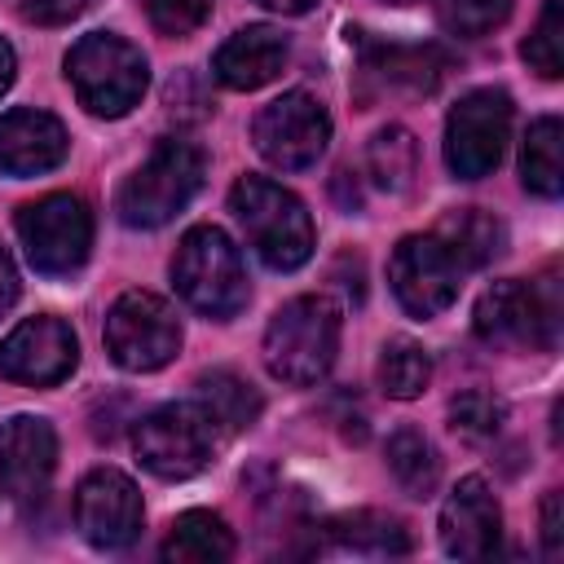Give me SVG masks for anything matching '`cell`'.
<instances>
[{"label":"cell","mask_w":564,"mask_h":564,"mask_svg":"<svg viewBox=\"0 0 564 564\" xmlns=\"http://www.w3.org/2000/svg\"><path fill=\"white\" fill-rule=\"evenodd\" d=\"M181 348V322L172 304L154 291H123L106 313V352L115 366L145 375L176 357Z\"/></svg>","instance_id":"9"},{"label":"cell","mask_w":564,"mask_h":564,"mask_svg":"<svg viewBox=\"0 0 564 564\" xmlns=\"http://www.w3.org/2000/svg\"><path fill=\"white\" fill-rule=\"evenodd\" d=\"M251 141H256V150H260L273 167H282V172H304V167H313V163L322 159V150H326V141H330V115H326V106H322L317 97H308V93L295 88V93L273 97V101L256 115Z\"/></svg>","instance_id":"11"},{"label":"cell","mask_w":564,"mask_h":564,"mask_svg":"<svg viewBox=\"0 0 564 564\" xmlns=\"http://www.w3.org/2000/svg\"><path fill=\"white\" fill-rule=\"evenodd\" d=\"M70 150V137L48 110H9L0 115V176H40L57 167Z\"/></svg>","instance_id":"17"},{"label":"cell","mask_w":564,"mask_h":564,"mask_svg":"<svg viewBox=\"0 0 564 564\" xmlns=\"http://www.w3.org/2000/svg\"><path fill=\"white\" fill-rule=\"evenodd\" d=\"M132 445L141 467L159 480H189L216 454V423L198 401H172L137 423Z\"/></svg>","instance_id":"7"},{"label":"cell","mask_w":564,"mask_h":564,"mask_svg":"<svg viewBox=\"0 0 564 564\" xmlns=\"http://www.w3.org/2000/svg\"><path fill=\"white\" fill-rule=\"evenodd\" d=\"M172 282L189 308H198L203 317H216V322L234 317L251 295L242 256H238L234 238L216 225H194L181 238V247L172 256Z\"/></svg>","instance_id":"5"},{"label":"cell","mask_w":564,"mask_h":564,"mask_svg":"<svg viewBox=\"0 0 564 564\" xmlns=\"http://www.w3.org/2000/svg\"><path fill=\"white\" fill-rule=\"evenodd\" d=\"M203 176H207V154L194 141L167 137L123 181V189L115 198V212L132 229H159L203 189Z\"/></svg>","instance_id":"4"},{"label":"cell","mask_w":564,"mask_h":564,"mask_svg":"<svg viewBox=\"0 0 564 564\" xmlns=\"http://www.w3.org/2000/svg\"><path fill=\"white\" fill-rule=\"evenodd\" d=\"M436 238L449 247V256L458 260V269H480V264H489V260L502 251V242H507L502 225H498L489 212H480V207L454 212V216L436 229Z\"/></svg>","instance_id":"23"},{"label":"cell","mask_w":564,"mask_h":564,"mask_svg":"<svg viewBox=\"0 0 564 564\" xmlns=\"http://www.w3.org/2000/svg\"><path fill=\"white\" fill-rule=\"evenodd\" d=\"M339 352V304L330 295H295L264 326V366L273 379L322 383Z\"/></svg>","instance_id":"1"},{"label":"cell","mask_w":564,"mask_h":564,"mask_svg":"<svg viewBox=\"0 0 564 564\" xmlns=\"http://www.w3.org/2000/svg\"><path fill=\"white\" fill-rule=\"evenodd\" d=\"M286 53H291V48H286V35H282L278 26L251 22V26L234 31V35L216 48L212 70H216V79H220L225 88H234V93H256V88H264V84L278 79V70L286 66Z\"/></svg>","instance_id":"18"},{"label":"cell","mask_w":564,"mask_h":564,"mask_svg":"<svg viewBox=\"0 0 564 564\" xmlns=\"http://www.w3.org/2000/svg\"><path fill=\"white\" fill-rule=\"evenodd\" d=\"M88 9V0H22V18L40 22V26H62L70 18H79Z\"/></svg>","instance_id":"32"},{"label":"cell","mask_w":564,"mask_h":564,"mask_svg":"<svg viewBox=\"0 0 564 564\" xmlns=\"http://www.w3.org/2000/svg\"><path fill=\"white\" fill-rule=\"evenodd\" d=\"M502 419H507V405H502L494 392L471 388V392H458V397L449 401V427H454L458 436H471V441L494 436V432L502 427Z\"/></svg>","instance_id":"30"},{"label":"cell","mask_w":564,"mask_h":564,"mask_svg":"<svg viewBox=\"0 0 564 564\" xmlns=\"http://www.w3.org/2000/svg\"><path fill=\"white\" fill-rule=\"evenodd\" d=\"M388 471L410 498H427L436 489V480H441V458H436V449L427 445L423 432L397 427L388 436Z\"/></svg>","instance_id":"25"},{"label":"cell","mask_w":564,"mask_h":564,"mask_svg":"<svg viewBox=\"0 0 564 564\" xmlns=\"http://www.w3.org/2000/svg\"><path fill=\"white\" fill-rule=\"evenodd\" d=\"M330 533L339 546L366 551V555H405L410 551L405 524L397 516H383V511H348V516L330 520Z\"/></svg>","instance_id":"26"},{"label":"cell","mask_w":564,"mask_h":564,"mask_svg":"<svg viewBox=\"0 0 564 564\" xmlns=\"http://www.w3.org/2000/svg\"><path fill=\"white\" fill-rule=\"evenodd\" d=\"M458 260L436 234H405L388 260V282L392 295L401 300L405 313L414 317H436L454 304L458 295Z\"/></svg>","instance_id":"12"},{"label":"cell","mask_w":564,"mask_h":564,"mask_svg":"<svg viewBox=\"0 0 564 564\" xmlns=\"http://www.w3.org/2000/svg\"><path fill=\"white\" fill-rule=\"evenodd\" d=\"M13 70H18V57H13V48H9V40H0V93L13 84Z\"/></svg>","instance_id":"35"},{"label":"cell","mask_w":564,"mask_h":564,"mask_svg":"<svg viewBox=\"0 0 564 564\" xmlns=\"http://www.w3.org/2000/svg\"><path fill=\"white\" fill-rule=\"evenodd\" d=\"M57 467V432L40 414H13L0 427V489L13 502H35L48 494Z\"/></svg>","instance_id":"15"},{"label":"cell","mask_w":564,"mask_h":564,"mask_svg":"<svg viewBox=\"0 0 564 564\" xmlns=\"http://www.w3.org/2000/svg\"><path fill=\"white\" fill-rule=\"evenodd\" d=\"M79 361V339L62 317H26L0 339V379L22 388H53Z\"/></svg>","instance_id":"13"},{"label":"cell","mask_w":564,"mask_h":564,"mask_svg":"<svg viewBox=\"0 0 564 564\" xmlns=\"http://www.w3.org/2000/svg\"><path fill=\"white\" fill-rule=\"evenodd\" d=\"M511 13V0H441V26L463 40H480L494 26H502Z\"/></svg>","instance_id":"29"},{"label":"cell","mask_w":564,"mask_h":564,"mask_svg":"<svg viewBox=\"0 0 564 564\" xmlns=\"http://www.w3.org/2000/svg\"><path fill=\"white\" fill-rule=\"evenodd\" d=\"M502 511L480 476H463L441 507V546L454 560H485L498 551Z\"/></svg>","instance_id":"16"},{"label":"cell","mask_w":564,"mask_h":564,"mask_svg":"<svg viewBox=\"0 0 564 564\" xmlns=\"http://www.w3.org/2000/svg\"><path fill=\"white\" fill-rule=\"evenodd\" d=\"M234 555V533L216 511H181L163 538V560L176 564H220Z\"/></svg>","instance_id":"19"},{"label":"cell","mask_w":564,"mask_h":564,"mask_svg":"<svg viewBox=\"0 0 564 564\" xmlns=\"http://www.w3.org/2000/svg\"><path fill=\"white\" fill-rule=\"evenodd\" d=\"M141 520H145V507H141V494H137L132 476H123L115 467H97L79 480V489H75V529L97 551H123L141 533Z\"/></svg>","instance_id":"14"},{"label":"cell","mask_w":564,"mask_h":564,"mask_svg":"<svg viewBox=\"0 0 564 564\" xmlns=\"http://www.w3.org/2000/svg\"><path fill=\"white\" fill-rule=\"evenodd\" d=\"M229 207H234L247 242L256 247V256L269 269L291 273V269H300L313 256V242H317L313 238V216L278 181H269V176H242L229 189Z\"/></svg>","instance_id":"3"},{"label":"cell","mask_w":564,"mask_h":564,"mask_svg":"<svg viewBox=\"0 0 564 564\" xmlns=\"http://www.w3.org/2000/svg\"><path fill=\"white\" fill-rule=\"evenodd\" d=\"M260 4H269V9H278V13H304L313 0H260Z\"/></svg>","instance_id":"36"},{"label":"cell","mask_w":564,"mask_h":564,"mask_svg":"<svg viewBox=\"0 0 564 564\" xmlns=\"http://www.w3.org/2000/svg\"><path fill=\"white\" fill-rule=\"evenodd\" d=\"M194 388H198V405L225 432H242L260 414V392L242 375H234V370H207V375H198Z\"/></svg>","instance_id":"22"},{"label":"cell","mask_w":564,"mask_h":564,"mask_svg":"<svg viewBox=\"0 0 564 564\" xmlns=\"http://www.w3.org/2000/svg\"><path fill=\"white\" fill-rule=\"evenodd\" d=\"M66 79L88 115L119 119L145 97L150 66L132 40L115 31H88L66 53Z\"/></svg>","instance_id":"2"},{"label":"cell","mask_w":564,"mask_h":564,"mask_svg":"<svg viewBox=\"0 0 564 564\" xmlns=\"http://www.w3.org/2000/svg\"><path fill=\"white\" fill-rule=\"evenodd\" d=\"M511 137V97L502 88H471L445 119V163L458 181H480L502 163Z\"/></svg>","instance_id":"10"},{"label":"cell","mask_w":564,"mask_h":564,"mask_svg":"<svg viewBox=\"0 0 564 564\" xmlns=\"http://www.w3.org/2000/svg\"><path fill=\"white\" fill-rule=\"evenodd\" d=\"M445 57L436 48H405V44H388L375 48L366 57V75H375L383 88H401V93H432L441 79Z\"/></svg>","instance_id":"21"},{"label":"cell","mask_w":564,"mask_h":564,"mask_svg":"<svg viewBox=\"0 0 564 564\" xmlns=\"http://www.w3.org/2000/svg\"><path fill=\"white\" fill-rule=\"evenodd\" d=\"M145 13L163 35H189L207 22L212 0H145Z\"/></svg>","instance_id":"31"},{"label":"cell","mask_w":564,"mask_h":564,"mask_svg":"<svg viewBox=\"0 0 564 564\" xmlns=\"http://www.w3.org/2000/svg\"><path fill=\"white\" fill-rule=\"evenodd\" d=\"M366 167H370L379 189H388V194L410 189V181L419 172V141H414V132L401 128V123L379 128L370 137V145H366Z\"/></svg>","instance_id":"24"},{"label":"cell","mask_w":564,"mask_h":564,"mask_svg":"<svg viewBox=\"0 0 564 564\" xmlns=\"http://www.w3.org/2000/svg\"><path fill=\"white\" fill-rule=\"evenodd\" d=\"M520 172H524V185L542 198H555L564 189V128L555 115H542L529 123L524 150H520Z\"/></svg>","instance_id":"20"},{"label":"cell","mask_w":564,"mask_h":564,"mask_svg":"<svg viewBox=\"0 0 564 564\" xmlns=\"http://www.w3.org/2000/svg\"><path fill=\"white\" fill-rule=\"evenodd\" d=\"M560 542H564V529H560V494L551 489L546 502H542V551L555 560L560 555Z\"/></svg>","instance_id":"33"},{"label":"cell","mask_w":564,"mask_h":564,"mask_svg":"<svg viewBox=\"0 0 564 564\" xmlns=\"http://www.w3.org/2000/svg\"><path fill=\"white\" fill-rule=\"evenodd\" d=\"M388 4H414V0H388Z\"/></svg>","instance_id":"37"},{"label":"cell","mask_w":564,"mask_h":564,"mask_svg":"<svg viewBox=\"0 0 564 564\" xmlns=\"http://www.w3.org/2000/svg\"><path fill=\"white\" fill-rule=\"evenodd\" d=\"M18 238L26 264L44 278H70L93 247V212L79 194H44L18 207Z\"/></svg>","instance_id":"8"},{"label":"cell","mask_w":564,"mask_h":564,"mask_svg":"<svg viewBox=\"0 0 564 564\" xmlns=\"http://www.w3.org/2000/svg\"><path fill=\"white\" fill-rule=\"evenodd\" d=\"M476 335L489 348H551L560 330V300H555V278L542 282H494L471 313Z\"/></svg>","instance_id":"6"},{"label":"cell","mask_w":564,"mask_h":564,"mask_svg":"<svg viewBox=\"0 0 564 564\" xmlns=\"http://www.w3.org/2000/svg\"><path fill=\"white\" fill-rule=\"evenodd\" d=\"M520 57H524L542 79H560V75H564V0H546L538 26H533L529 40L520 44Z\"/></svg>","instance_id":"28"},{"label":"cell","mask_w":564,"mask_h":564,"mask_svg":"<svg viewBox=\"0 0 564 564\" xmlns=\"http://www.w3.org/2000/svg\"><path fill=\"white\" fill-rule=\"evenodd\" d=\"M432 379V357L414 339H388L379 352V388L397 401H410L427 388Z\"/></svg>","instance_id":"27"},{"label":"cell","mask_w":564,"mask_h":564,"mask_svg":"<svg viewBox=\"0 0 564 564\" xmlns=\"http://www.w3.org/2000/svg\"><path fill=\"white\" fill-rule=\"evenodd\" d=\"M13 300H18V269H13L9 251L0 247V317L13 308Z\"/></svg>","instance_id":"34"}]
</instances>
